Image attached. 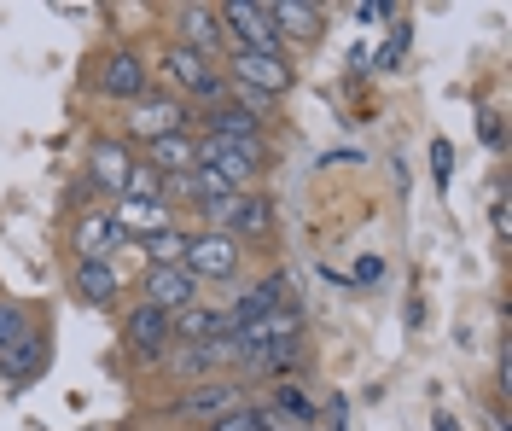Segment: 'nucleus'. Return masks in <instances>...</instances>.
<instances>
[{
    "label": "nucleus",
    "instance_id": "18",
    "mask_svg": "<svg viewBox=\"0 0 512 431\" xmlns=\"http://www.w3.org/2000/svg\"><path fill=\"white\" fill-rule=\"evenodd\" d=\"M128 158L117 140H94V152H88V175H94L99 187H111V193H123V181H128Z\"/></svg>",
    "mask_w": 512,
    "mask_h": 431
},
{
    "label": "nucleus",
    "instance_id": "23",
    "mask_svg": "<svg viewBox=\"0 0 512 431\" xmlns=\"http://www.w3.org/2000/svg\"><path fill=\"white\" fill-rule=\"evenodd\" d=\"M140 245H146L152 268H181V257H187V233L181 228H163V233H152V239H140Z\"/></svg>",
    "mask_w": 512,
    "mask_h": 431
},
{
    "label": "nucleus",
    "instance_id": "4",
    "mask_svg": "<svg viewBox=\"0 0 512 431\" xmlns=\"http://www.w3.org/2000/svg\"><path fill=\"white\" fill-rule=\"evenodd\" d=\"M216 12H222L227 47H239V53H280L286 47L280 30H274V18H268V0H227Z\"/></svg>",
    "mask_w": 512,
    "mask_h": 431
},
{
    "label": "nucleus",
    "instance_id": "3",
    "mask_svg": "<svg viewBox=\"0 0 512 431\" xmlns=\"http://www.w3.org/2000/svg\"><path fill=\"white\" fill-rule=\"evenodd\" d=\"M163 76L175 82V100L192 94L198 105H216L227 94V76L216 70V59H204V53H192V47H163Z\"/></svg>",
    "mask_w": 512,
    "mask_h": 431
},
{
    "label": "nucleus",
    "instance_id": "21",
    "mask_svg": "<svg viewBox=\"0 0 512 431\" xmlns=\"http://www.w3.org/2000/svg\"><path fill=\"white\" fill-rule=\"evenodd\" d=\"M268 402H274V408H280L286 420H297L303 431L315 426V414H320V408H315V397H309V391H303L297 379H280V385H274V397H268Z\"/></svg>",
    "mask_w": 512,
    "mask_h": 431
},
{
    "label": "nucleus",
    "instance_id": "7",
    "mask_svg": "<svg viewBox=\"0 0 512 431\" xmlns=\"http://www.w3.org/2000/svg\"><path fill=\"white\" fill-rule=\"evenodd\" d=\"M152 94V70H146V59L134 53V47H117L105 65H99V100H146Z\"/></svg>",
    "mask_w": 512,
    "mask_h": 431
},
{
    "label": "nucleus",
    "instance_id": "10",
    "mask_svg": "<svg viewBox=\"0 0 512 431\" xmlns=\"http://www.w3.org/2000/svg\"><path fill=\"white\" fill-rule=\"evenodd\" d=\"M140 303H152V309H163V315H181V309L198 303V280H192L187 268H146Z\"/></svg>",
    "mask_w": 512,
    "mask_h": 431
},
{
    "label": "nucleus",
    "instance_id": "2",
    "mask_svg": "<svg viewBox=\"0 0 512 431\" xmlns=\"http://www.w3.org/2000/svg\"><path fill=\"white\" fill-rule=\"evenodd\" d=\"M291 59L286 53H239L227 47V88H245V94H262V100H280L291 88Z\"/></svg>",
    "mask_w": 512,
    "mask_h": 431
},
{
    "label": "nucleus",
    "instance_id": "27",
    "mask_svg": "<svg viewBox=\"0 0 512 431\" xmlns=\"http://www.w3.org/2000/svg\"><path fill=\"white\" fill-rule=\"evenodd\" d=\"M448 158H454V152H448V140H437V146H431V175H437V187H448Z\"/></svg>",
    "mask_w": 512,
    "mask_h": 431
},
{
    "label": "nucleus",
    "instance_id": "13",
    "mask_svg": "<svg viewBox=\"0 0 512 431\" xmlns=\"http://www.w3.org/2000/svg\"><path fill=\"white\" fill-rule=\"evenodd\" d=\"M70 292L82 303H94V309H111L117 292H123V280H117V268L105 263V257H76L70 268Z\"/></svg>",
    "mask_w": 512,
    "mask_h": 431
},
{
    "label": "nucleus",
    "instance_id": "14",
    "mask_svg": "<svg viewBox=\"0 0 512 431\" xmlns=\"http://www.w3.org/2000/svg\"><path fill=\"white\" fill-rule=\"evenodd\" d=\"M268 18H274L280 41H320V30H326V12L309 0H268Z\"/></svg>",
    "mask_w": 512,
    "mask_h": 431
},
{
    "label": "nucleus",
    "instance_id": "22",
    "mask_svg": "<svg viewBox=\"0 0 512 431\" xmlns=\"http://www.w3.org/2000/svg\"><path fill=\"white\" fill-rule=\"evenodd\" d=\"M169 332H175V344H204V338H216V315L192 303L181 315H169Z\"/></svg>",
    "mask_w": 512,
    "mask_h": 431
},
{
    "label": "nucleus",
    "instance_id": "20",
    "mask_svg": "<svg viewBox=\"0 0 512 431\" xmlns=\"http://www.w3.org/2000/svg\"><path fill=\"white\" fill-rule=\"evenodd\" d=\"M169 373H175V379H187V385H198V379H216L222 367H216L210 338H204V344H181V356H169Z\"/></svg>",
    "mask_w": 512,
    "mask_h": 431
},
{
    "label": "nucleus",
    "instance_id": "19",
    "mask_svg": "<svg viewBox=\"0 0 512 431\" xmlns=\"http://www.w3.org/2000/svg\"><path fill=\"white\" fill-rule=\"evenodd\" d=\"M128 233L111 222V210H99V216H82V228H76V245H82V257H105L111 263V245H123Z\"/></svg>",
    "mask_w": 512,
    "mask_h": 431
},
{
    "label": "nucleus",
    "instance_id": "8",
    "mask_svg": "<svg viewBox=\"0 0 512 431\" xmlns=\"http://www.w3.org/2000/svg\"><path fill=\"white\" fill-rule=\"evenodd\" d=\"M123 344L134 362H158L163 350L175 344V332H169V315L163 309H152V303H134L123 321Z\"/></svg>",
    "mask_w": 512,
    "mask_h": 431
},
{
    "label": "nucleus",
    "instance_id": "5",
    "mask_svg": "<svg viewBox=\"0 0 512 431\" xmlns=\"http://www.w3.org/2000/svg\"><path fill=\"white\" fill-rule=\"evenodd\" d=\"M239 263H245V245H239V239H227V233H216V228L187 233V257H181V268H187L198 286H204V280H233Z\"/></svg>",
    "mask_w": 512,
    "mask_h": 431
},
{
    "label": "nucleus",
    "instance_id": "12",
    "mask_svg": "<svg viewBox=\"0 0 512 431\" xmlns=\"http://www.w3.org/2000/svg\"><path fill=\"white\" fill-rule=\"evenodd\" d=\"M128 129L152 146V140H163V134H181V129H187V105L175 100V94H146V100H134Z\"/></svg>",
    "mask_w": 512,
    "mask_h": 431
},
{
    "label": "nucleus",
    "instance_id": "11",
    "mask_svg": "<svg viewBox=\"0 0 512 431\" xmlns=\"http://www.w3.org/2000/svg\"><path fill=\"white\" fill-rule=\"evenodd\" d=\"M47 362H53V338L30 327L18 344H12V350H0V379H6L12 391H18V385H35Z\"/></svg>",
    "mask_w": 512,
    "mask_h": 431
},
{
    "label": "nucleus",
    "instance_id": "30",
    "mask_svg": "<svg viewBox=\"0 0 512 431\" xmlns=\"http://www.w3.org/2000/svg\"><path fill=\"white\" fill-rule=\"evenodd\" d=\"M437 431H460L454 426V414H437Z\"/></svg>",
    "mask_w": 512,
    "mask_h": 431
},
{
    "label": "nucleus",
    "instance_id": "24",
    "mask_svg": "<svg viewBox=\"0 0 512 431\" xmlns=\"http://www.w3.org/2000/svg\"><path fill=\"white\" fill-rule=\"evenodd\" d=\"M123 199H163V175L146 158L140 164H128V181H123Z\"/></svg>",
    "mask_w": 512,
    "mask_h": 431
},
{
    "label": "nucleus",
    "instance_id": "16",
    "mask_svg": "<svg viewBox=\"0 0 512 431\" xmlns=\"http://www.w3.org/2000/svg\"><path fill=\"white\" fill-rule=\"evenodd\" d=\"M204 134L210 140H262V117H251L245 105H233V100H216V105H204Z\"/></svg>",
    "mask_w": 512,
    "mask_h": 431
},
{
    "label": "nucleus",
    "instance_id": "15",
    "mask_svg": "<svg viewBox=\"0 0 512 431\" xmlns=\"http://www.w3.org/2000/svg\"><path fill=\"white\" fill-rule=\"evenodd\" d=\"M146 164L158 169L163 181H175V175H187V169H198V140H192V129L152 140V146H146Z\"/></svg>",
    "mask_w": 512,
    "mask_h": 431
},
{
    "label": "nucleus",
    "instance_id": "1",
    "mask_svg": "<svg viewBox=\"0 0 512 431\" xmlns=\"http://www.w3.org/2000/svg\"><path fill=\"white\" fill-rule=\"evenodd\" d=\"M192 140H198V164L216 169L233 193H251V181L268 169V140H210V134Z\"/></svg>",
    "mask_w": 512,
    "mask_h": 431
},
{
    "label": "nucleus",
    "instance_id": "17",
    "mask_svg": "<svg viewBox=\"0 0 512 431\" xmlns=\"http://www.w3.org/2000/svg\"><path fill=\"white\" fill-rule=\"evenodd\" d=\"M111 222H117L128 239H152V233L169 228V199H123L111 210Z\"/></svg>",
    "mask_w": 512,
    "mask_h": 431
},
{
    "label": "nucleus",
    "instance_id": "26",
    "mask_svg": "<svg viewBox=\"0 0 512 431\" xmlns=\"http://www.w3.org/2000/svg\"><path fill=\"white\" fill-rule=\"evenodd\" d=\"M198 431H256V402H239L233 414H222V420H210V426Z\"/></svg>",
    "mask_w": 512,
    "mask_h": 431
},
{
    "label": "nucleus",
    "instance_id": "28",
    "mask_svg": "<svg viewBox=\"0 0 512 431\" xmlns=\"http://www.w3.org/2000/svg\"><path fill=\"white\" fill-rule=\"evenodd\" d=\"M379 274H384V263H379V257H361V263H355V280H361V286H373Z\"/></svg>",
    "mask_w": 512,
    "mask_h": 431
},
{
    "label": "nucleus",
    "instance_id": "29",
    "mask_svg": "<svg viewBox=\"0 0 512 431\" xmlns=\"http://www.w3.org/2000/svg\"><path fill=\"white\" fill-rule=\"evenodd\" d=\"M355 18H361V24H379V18H390V6H373V0H361V6H355Z\"/></svg>",
    "mask_w": 512,
    "mask_h": 431
},
{
    "label": "nucleus",
    "instance_id": "9",
    "mask_svg": "<svg viewBox=\"0 0 512 431\" xmlns=\"http://www.w3.org/2000/svg\"><path fill=\"white\" fill-rule=\"evenodd\" d=\"M175 47H192V53L216 59V53L227 47L222 12H216V6H204V0H192V6H175Z\"/></svg>",
    "mask_w": 512,
    "mask_h": 431
},
{
    "label": "nucleus",
    "instance_id": "6",
    "mask_svg": "<svg viewBox=\"0 0 512 431\" xmlns=\"http://www.w3.org/2000/svg\"><path fill=\"white\" fill-rule=\"evenodd\" d=\"M245 402V385H239V373H216V379H198L187 385V397L175 402V414L192 420V426H210V420H222Z\"/></svg>",
    "mask_w": 512,
    "mask_h": 431
},
{
    "label": "nucleus",
    "instance_id": "25",
    "mask_svg": "<svg viewBox=\"0 0 512 431\" xmlns=\"http://www.w3.org/2000/svg\"><path fill=\"white\" fill-rule=\"evenodd\" d=\"M24 332H30V315H24V303H0V350H12Z\"/></svg>",
    "mask_w": 512,
    "mask_h": 431
}]
</instances>
